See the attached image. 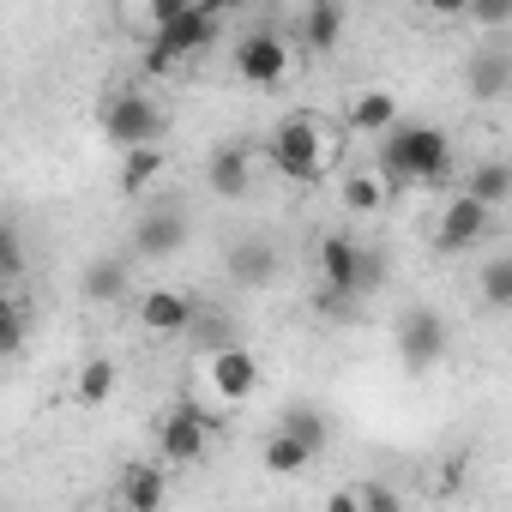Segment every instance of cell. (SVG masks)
<instances>
[{
  "label": "cell",
  "mask_w": 512,
  "mask_h": 512,
  "mask_svg": "<svg viewBox=\"0 0 512 512\" xmlns=\"http://www.w3.org/2000/svg\"><path fill=\"white\" fill-rule=\"evenodd\" d=\"M332 151H338V145H332V133H326L314 115H290V121H278V133H272V145H266L272 169H278L284 181H302V187L326 181Z\"/></svg>",
  "instance_id": "obj_2"
},
{
  "label": "cell",
  "mask_w": 512,
  "mask_h": 512,
  "mask_svg": "<svg viewBox=\"0 0 512 512\" xmlns=\"http://www.w3.org/2000/svg\"><path fill=\"white\" fill-rule=\"evenodd\" d=\"M488 229H494V211L482 199H470V193H452L440 223H434V247L440 253H470L476 241H488Z\"/></svg>",
  "instance_id": "obj_5"
},
{
  "label": "cell",
  "mask_w": 512,
  "mask_h": 512,
  "mask_svg": "<svg viewBox=\"0 0 512 512\" xmlns=\"http://www.w3.org/2000/svg\"><path fill=\"white\" fill-rule=\"evenodd\" d=\"M127 290H133L127 260H97V266L85 272V296H91V302H103V308H109V302H121Z\"/></svg>",
  "instance_id": "obj_23"
},
{
  "label": "cell",
  "mask_w": 512,
  "mask_h": 512,
  "mask_svg": "<svg viewBox=\"0 0 512 512\" xmlns=\"http://www.w3.org/2000/svg\"><path fill=\"white\" fill-rule=\"evenodd\" d=\"M464 85H470V97H482V103H506V97H512V55H506V49H476L470 67H464Z\"/></svg>",
  "instance_id": "obj_16"
},
{
  "label": "cell",
  "mask_w": 512,
  "mask_h": 512,
  "mask_svg": "<svg viewBox=\"0 0 512 512\" xmlns=\"http://www.w3.org/2000/svg\"><path fill=\"white\" fill-rule=\"evenodd\" d=\"M452 169V139L440 127H422V121H404L398 133L380 139L374 151V175L398 193V187H440Z\"/></svg>",
  "instance_id": "obj_1"
},
{
  "label": "cell",
  "mask_w": 512,
  "mask_h": 512,
  "mask_svg": "<svg viewBox=\"0 0 512 512\" xmlns=\"http://www.w3.org/2000/svg\"><path fill=\"white\" fill-rule=\"evenodd\" d=\"M380 284H386V260H380L374 247H368V260H362V296H374Z\"/></svg>",
  "instance_id": "obj_31"
},
{
  "label": "cell",
  "mask_w": 512,
  "mask_h": 512,
  "mask_svg": "<svg viewBox=\"0 0 512 512\" xmlns=\"http://www.w3.org/2000/svg\"><path fill=\"white\" fill-rule=\"evenodd\" d=\"M356 494H362V512H404L398 488H386V482H362Z\"/></svg>",
  "instance_id": "obj_29"
},
{
  "label": "cell",
  "mask_w": 512,
  "mask_h": 512,
  "mask_svg": "<svg viewBox=\"0 0 512 512\" xmlns=\"http://www.w3.org/2000/svg\"><path fill=\"white\" fill-rule=\"evenodd\" d=\"M392 338H398V362H404L410 374H428V368L446 356V320H440L434 308H410Z\"/></svg>",
  "instance_id": "obj_6"
},
{
  "label": "cell",
  "mask_w": 512,
  "mask_h": 512,
  "mask_svg": "<svg viewBox=\"0 0 512 512\" xmlns=\"http://www.w3.org/2000/svg\"><path fill=\"white\" fill-rule=\"evenodd\" d=\"M193 320H199V302H187L181 290H145V296H139V326L157 332V338L193 332Z\"/></svg>",
  "instance_id": "obj_13"
},
{
  "label": "cell",
  "mask_w": 512,
  "mask_h": 512,
  "mask_svg": "<svg viewBox=\"0 0 512 512\" xmlns=\"http://www.w3.org/2000/svg\"><path fill=\"white\" fill-rule=\"evenodd\" d=\"M0 266H7V290H19V272H25V253H19V235H13V229L0 235Z\"/></svg>",
  "instance_id": "obj_30"
},
{
  "label": "cell",
  "mask_w": 512,
  "mask_h": 512,
  "mask_svg": "<svg viewBox=\"0 0 512 512\" xmlns=\"http://www.w3.org/2000/svg\"><path fill=\"white\" fill-rule=\"evenodd\" d=\"M217 31H223V7H187L169 31H157L151 43H163L169 55H181V61H193V55H205L211 43H217Z\"/></svg>",
  "instance_id": "obj_10"
},
{
  "label": "cell",
  "mask_w": 512,
  "mask_h": 512,
  "mask_svg": "<svg viewBox=\"0 0 512 512\" xmlns=\"http://www.w3.org/2000/svg\"><path fill=\"white\" fill-rule=\"evenodd\" d=\"M157 133H163V109H157L145 91H115V97L103 103V139L121 145V157L157 145Z\"/></svg>",
  "instance_id": "obj_3"
},
{
  "label": "cell",
  "mask_w": 512,
  "mask_h": 512,
  "mask_svg": "<svg viewBox=\"0 0 512 512\" xmlns=\"http://www.w3.org/2000/svg\"><path fill=\"white\" fill-rule=\"evenodd\" d=\"M338 199H344V211H356V217H374V211L392 199V187H386L374 169H362V175H344V181H338Z\"/></svg>",
  "instance_id": "obj_20"
},
{
  "label": "cell",
  "mask_w": 512,
  "mask_h": 512,
  "mask_svg": "<svg viewBox=\"0 0 512 512\" xmlns=\"http://www.w3.org/2000/svg\"><path fill=\"white\" fill-rule=\"evenodd\" d=\"M296 37H302V49H314V55L338 49V37H344V7H338V0H314V7H302Z\"/></svg>",
  "instance_id": "obj_17"
},
{
  "label": "cell",
  "mask_w": 512,
  "mask_h": 512,
  "mask_svg": "<svg viewBox=\"0 0 512 512\" xmlns=\"http://www.w3.org/2000/svg\"><path fill=\"white\" fill-rule=\"evenodd\" d=\"M181 247H187V217L175 205L145 211L133 223V253H145V260H169V253H181Z\"/></svg>",
  "instance_id": "obj_12"
},
{
  "label": "cell",
  "mask_w": 512,
  "mask_h": 512,
  "mask_svg": "<svg viewBox=\"0 0 512 512\" xmlns=\"http://www.w3.org/2000/svg\"><path fill=\"white\" fill-rule=\"evenodd\" d=\"M362 260H368V247L356 235H320V278H326V290L356 302L362 296Z\"/></svg>",
  "instance_id": "obj_9"
},
{
  "label": "cell",
  "mask_w": 512,
  "mask_h": 512,
  "mask_svg": "<svg viewBox=\"0 0 512 512\" xmlns=\"http://www.w3.org/2000/svg\"><path fill=\"white\" fill-rule=\"evenodd\" d=\"M344 121H350V133H362V139H386V133H398V127H404V121H398V97H392V91H380V85L356 91V97H350V109H344Z\"/></svg>",
  "instance_id": "obj_14"
},
{
  "label": "cell",
  "mask_w": 512,
  "mask_h": 512,
  "mask_svg": "<svg viewBox=\"0 0 512 512\" xmlns=\"http://www.w3.org/2000/svg\"><path fill=\"white\" fill-rule=\"evenodd\" d=\"M235 79L241 85H284L290 79V43L278 31H247L235 43Z\"/></svg>",
  "instance_id": "obj_4"
},
{
  "label": "cell",
  "mask_w": 512,
  "mask_h": 512,
  "mask_svg": "<svg viewBox=\"0 0 512 512\" xmlns=\"http://www.w3.org/2000/svg\"><path fill=\"white\" fill-rule=\"evenodd\" d=\"M229 278L241 284V290H266L272 278H278V247L272 241H260V235H247V241H235L229 247Z\"/></svg>",
  "instance_id": "obj_15"
},
{
  "label": "cell",
  "mask_w": 512,
  "mask_h": 512,
  "mask_svg": "<svg viewBox=\"0 0 512 512\" xmlns=\"http://www.w3.org/2000/svg\"><path fill=\"white\" fill-rule=\"evenodd\" d=\"M464 193H470V199H482L488 211H494V205H506V199H512V163H500V157L476 163V169H470V187H464Z\"/></svg>",
  "instance_id": "obj_22"
},
{
  "label": "cell",
  "mask_w": 512,
  "mask_h": 512,
  "mask_svg": "<svg viewBox=\"0 0 512 512\" xmlns=\"http://www.w3.org/2000/svg\"><path fill=\"white\" fill-rule=\"evenodd\" d=\"M163 494H169L163 470H151V464H127L121 470V506L127 512H163Z\"/></svg>",
  "instance_id": "obj_18"
},
{
  "label": "cell",
  "mask_w": 512,
  "mask_h": 512,
  "mask_svg": "<svg viewBox=\"0 0 512 512\" xmlns=\"http://www.w3.org/2000/svg\"><path fill=\"white\" fill-rule=\"evenodd\" d=\"M464 19L476 31H500V25H512V0H476V7H464Z\"/></svg>",
  "instance_id": "obj_27"
},
{
  "label": "cell",
  "mask_w": 512,
  "mask_h": 512,
  "mask_svg": "<svg viewBox=\"0 0 512 512\" xmlns=\"http://www.w3.org/2000/svg\"><path fill=\"white\" fill-rule=\"evenodd\" d=\"M476 290H482V302L488 308H512V253H500V260H482V272H476Z\"/></svg>",
  "instance_id": "obj_26"
},
{
  "label": "cell",
  "mask_w": 512,
  "mask_h": 512,
  "mask_svg": "<svg viewBox=\"0 0 512 512\" xmlns=\"http://www.w3.org/2000/svg\"><path fill=\"white\" fill-rule=\"evenodd\" d=\"M326 512H362V494H356V488H338V494L326 500Z\"/></svg>",
  "instance_id": "obj_32"
},
{
  "label": "cell",
  "mask_w": 512,
  "mask_h": 512,
  "mask_svg": "<svg viewBox=\"0 0 512 512\" xmlns=\"http://www.w3.org/2000/svg\"><path fill=\"white\" fill-rule=\"evenodd\" d=\"M260 464H266L272 476H296V470H308V464H314V452H308V446H302L296 434H284V428H278V434L266 440V452H260Z\"/></svg>",
  "instance_id": "obj_25"
},
{
  "label": "cell",
  "mask_w": 512,
  "mask_h": 512,
  "mask_svg": "<svg viewBox=\"0 0 512 512\" xmlns=\"http://www.w3.org/2000/svg\"><path fill=\"white\" fill-rule=\"evenodd\" d=\"M205 440H211V422H205L199 404H175V410L157 422V446H163L169 464H193V458H205Z\"/></svg>",
  "instance_id": "obj_8"
},
{
  "label": "cell",
  "mask_w": 512,
  "mask_h": 512,
  "mask_svg": "<svg viewBox=\"0 0 512 512\" xmlns=\"http://www.w3.org/2000/svg\"><path fill=\"white\" fill-rule=\"evenodd\" d=\"M73 398H79V404H109V398H115V362H109V356H91V362L73 374Z\"/></svg>",
  "instance_id": "obj_24"
},
{
  "label": "cell",
  "mask_w": 512,
  "mask_h": 512,
  "mask_svg": "<svg viewBox=\"0 0 512 512\" xmlns=\"http://www.w3.org/2000/svg\"><path fill=\"white\" fill-rule=\"evenodd\" d=\"M205 380H211V392H217V398L241 404V398H253V392H260V356H253L247 344L211 350V356H205Z\"/></svg>",
  "instance_id": "obj_7"
},
{
  "label": "cell",
  "mask_w": 512,
  "mask_h": 512,
  "mask_svg": "<svg viewBox=\"0 0 512 512\" xmlns=\"http://www.w3.org/2000/svg\"><path fill=\"white\" fill-rule=\"evenodd\" d=\"M0 344H7V356L25 350V302H19V290H7V332H0Z\"/></svg>",
  "instance_id": "obj_28"
},
{
  "label": "cell",
  "mask_w": 512,
  "mask_h": 512,
  "mask_svg": "<svg viewBox=\"0 0 512 512\" xmlns=\"http://www.w3.org/2000/svg\"><path fill=\"white\" fill-rule=\"evenodd\" d=\"M163 175V145H145V151H127L121 157V175H115V187L127 193V199H139L151 181Z\"/></svg>",
  "instance_id": "obj_21"
},
{
  "label": "cell",
  "mask_w": 512,
  "mask_h": 512,
  "mask_svg": "<svg viewBox=\"0 0 512 512\" xmlns=\"http://www.w3.org/2000/svg\"><path fill=\"white\" fill-rule=\"evenodd\" d=\"M205 187H211L217 199H241V193L253 187V151H247L241 139H223V145L205 157Z\"/></svg>",
  "instance_id": "obj_11"
},
{
  "label": "cell",
  "mask_w": 512,
  "mask_h": 512,
  "mask_svg": "<svg viewBox=\"0 0 512 512\" xmlns=\"http://www.w3.org/2000/svg\"><path fill=\"white\" fill-rule=\"evenodd\" d=\"M278 428H284V434H296L314 458H320V452H326V440H332V422H326V410H320V404H284Z\"/></svg>",
  "instance_id": "obj_19"
}]
</instances>
